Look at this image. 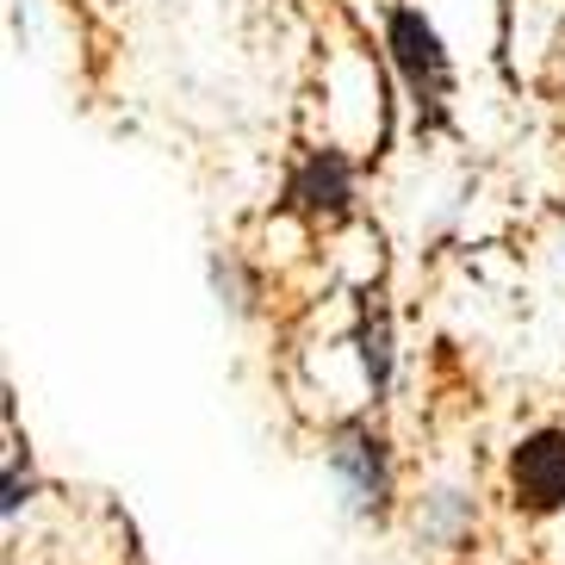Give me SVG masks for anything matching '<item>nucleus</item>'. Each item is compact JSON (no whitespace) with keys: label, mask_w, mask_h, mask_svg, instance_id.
I'll list each match as a JSON object with an SVG mask.
<instances>
[{"label":"nucleus","mask_w":565,"mask_h":565,"mask_svg":"<svg viewBox=\"0 0 565 565\" xmlns=\"http://www.w3.org/2000/svg\"><path fill=\"white\" fill-rule=\"evenodd\" d=\"M392 56H398V68H404V82H411L416 106L448 94V56H441V38H435V25L423 13H411V7H398V13H392Z\"/></svg>","instance_id":"3"},{"label":"nucleus","mask_w":565,"mask_h":565,"mask_svg":"<svg viewBox=\"0 0 565 565\" xmlns=\"http://www.w3.org/2000/svg\"><path fill=\"white\" fill-rule=\"evenodd\" d=\"M510 484H515V503H529L534 515L559 510L565 503V429L529 435L510 460Z\"/></svg>","instance_id":"2"},{"label":"nucleus","mask_w":565,"mask_h":565,"mask_svg":"<svg viewBox=\"0 0 565 565\" xmlns=\"http://www.w3.org/2000/svg\"><path fill=\"white\" fill-rule=\"evenodd\" d=\"M361 361H366V385H373V398H385V385H392V323H385V317H366Z\"/></svg>","instance_id":"6"},{"label":"nucleus","mask_w":565,"mask_h":565,"mask_svg":"<svg viewBox=\"0 0 565 565\" xmlns=\"http://www.w3.org/2000/svg\"><path fill=\"white\" fill-rule=\"evenodd\" d=\"M212 280H217V292L231 299V311H249V280H243V267H236L231 255H217L212 262Z\"/></svg>","instance_id":"7"},{"label":"nucleus","mask_w":565,"mask_h":565,"mask_svg":"<svg viewBox=\"0 0 565 565\" xmlns=\"http://www.w3.org/2000/svg\"><path fill=\"white\" fill-rule=\"evenodd\" d=\"M292 200H299L311 217H342L349 200H354V168L342 162L335 150L305 156V168L292 174Z\"/></svg>","instance_id":"4"},{"label":"nucleus","mask_w":565,"mask_h":565,"mask_svg":"<svg viewBox=\"0 0 565 565\" xmlns=\"http://www.w3.org/2000/svg\"><path fill=\"white\" fill-rule=\"evenodd\" d=\"M472 522V503L460 498V491H429L423 498V510H416V529H423V541H460V529Z\"/></svg>","instance_id":"5"},{"label":"nucleus","mask_w":565,"mask_h":565,"mask_svg":"<svg viewBox=\"0 0 565 565\" xmlns=\"http://www.w3.org/2000/svg\"><path fill=\"white\" fill-rule=\"evenodd\" d=\"M330 479L342 491L349 515H380L385 498H392V448H385V435L366 429V423L342 429L330 448Z\"/></svg>","instance_id":"1"}]
</instances>
